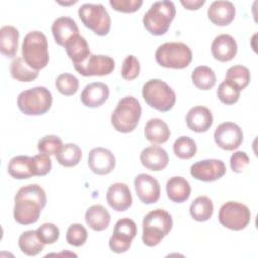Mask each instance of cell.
Wrapping results in <instances>:
<instances>
[{
    "label": "cell",
    "mask_w": 258,
    "mask_h": 258,
    "mask_svg": "<svg viewBox=\"0 0 258 258\" xmlns=\"http://www.w3.org/2000/svg\"><path fill=\"white\" fill-rule=\"evenodd\" d=\"M68 56L73 61L74 66L85 61L91 54L87 40L80 34L72 37L64 45Z\"/></svg>",
    "instance_id": "obj_24"
},
{
    "label": "cell",
    "mask_w": 258,
    "mask_h": 258,
    "mask_svg": "<svg viewBox=\"0 0 258 258\" xmlns=\"http://www.w3.org/2000/svg\"><path fill=\"white\" fill-rule=\"evenodd\" d=\"M62 145V141L58 136L46 135L38 140L37 149L40 153H45L50 156L56 155Z\"/></svg>",
    "instance_id": "obj_39"
},
{
    "label": "cell",
    "mask_w": 258,
    "mask_h": 258,
    "mask_svg": "<svg viewBox=\"0 0 258 258\" xmlns=\"http://www.w3.org/2000/svg\"><path fill=\"white\" fill-rule=\"evenodd\" d=\"M181 5L188 10H198L205 4V0H181Z\"/></svg>",
    "instance_id": "obj_46"
},
{
    "label": "cell",
    "mask_w": 258,
    "mask_h": 258,
    "mask_svg": "<svg viewBox=\"0 0 258 258\" xmlns=\"http://www.w3.org/2000/svg\"><path fill=\"white\" fill-rule=\"evenodd\" d=\"M134 187L139 200L143 204H154L160 198L159 182L150 174H138L134 179Z\"/></svg>",
    "instance_id": "obj_15"
},
{
    "label": "cell",
    "mask_w": 258,
    "mask_h": 258,
    "mask_svg": "<svg viewBox=\"0 0 258 258\" xmlns=\"http://www.w3.org/2000/svg\"><path fill=\"white\" fill-rule=\"evenodd\" d=\"M214 139L220 148L231 151L242 144L243 131L236 123L224 122L216 128Z\"/></svg>",
    "instance_id": "obj_13"
},
{
    "label": "cell",
    "mask_w": 258,
    "mask_h": 258,
    "mask_svg": "<svg viewBox=\"0 0 258 258\" xmlns=\"http://www.w3.org/2000/svg\"><path fill=\"white\" fill-rule=\"evenodd\" d=\"M250 78L249 70L244 66L237 64L228 69L225 80L234 84L240 91H242L249 85Z\"/></svg>",
    "instance_id": "obj_35"
},
{
    "label": "cell",
    "mask_w": 258,
    "mask_h": 258,
    "mask_svg": "<svg viewBox=\"0 0 258 258\" xmlns=\"http://www.w3.org/2000/svg\"><path fill=\"white\" fill-rule=\"evenodd\" d=\"M191 81L194 85L203 91L211 90L216 85L215 72L207 66H199L191 73Z\"/></svg>",
    "instance_id": "obj_32"
},
{
    "label": "cell",
    "mask_w": 258,
    "mask_h": 258,
    "mask_svg": "<svg viewBox=\"0 0 258 258\" xmlns=\"http://www.w3.org/2000/svg\"><path fill=\"white\" fill-rule=\"evenodd\" d=\"M31 171L33 175H46L51 169V159L48 154L39 153L31 157Z\"/></svg>",
    "instance_id": "obj_41"
},
{
    "label": "cell",
    "mask_w": 258,
    "mask_h": 258,
    "mask_svg": "<svg viewBox=\"0 0 258 258\" xmlns=\"http://www.w3.org/2000/svg\"><path fill=\"white\" fill-rule=\"evenodd\" d=\"M67 242L75 247L83 246L88 239V232L82 224H72L67 231Z\"/></svg>",
    "instance_id": "obj_40"
},
{
    "label": "cell",
    "mask_w": 258,
    "mask_h": 258,
    "mask_svg": "<svg viewBox=\"0 0 258 258\" xmlns=\"http://www.w3.org/2000/svg\"><path fill=\"white\" fill-rule=\"evenodd\" d=\"M240 90L229 81H223L217 91V95L219 100L226 105H233L235 104L240 98Z\"/></svg>",
    "instance_id": "obj_37"
},
{
    "label": "cell",
    "mask_w": 258,
    "mask_h": 258,
    "mask_svg": "<svg viewBox=\"0 0 258 258\" xmlns=\"http://www.w3.org/2000/svg\"><path fill=\"white\" fill-rule=\"evenodd\" d=\"M213 56L222 62L232 60L238 50L237 42L233 36L229 34H220L212 42L211 46Z\"/></svg>",
    "instance_id": "obj_18"
},
{
    "label": "cell",
    "mask_w": 258,
    "mask_h": 258,
    "mask_svg": "<svg viewBox=\"0 0 258 258\" xmlns=\"http://www.w3.org/2000/svg\"><path fill=\"white\" fill-rule=\"evenodd\" d=\"M74 67L75 70L84 77L107 76L114 71L115 61L111 56L91 53L85 61Z\"/></svg>",
    "instance_id": "obj_12"
},
{
    "label": "cell",
    "mask_w": 258,
    "mask_h": 258,
    "mask_svg": "<svg viewBox=\"0 0 258 258\" xmlns=\"http://www.w3.org/2000/svg\"><path fill=\"white\" fill-rule=\"evenodd\" d=\"M109 206L117 211L124 212L132 205V195L127 184L116 182L109 186L106 195Z\"/></svg>",
    "instance_id": "obj_17"
},
{
    "label": "cell",
    "mask_w": 258,
    "mask_h": 258,
    "mask_svg": "<svg viewBox=\"0 0 258 258\" xmlns=\"http://www.w3.org/2000/svg\"><path fill=\"white\" fill-rule=\"evenodd\" d=\"M213 114L207 107L195 106L185 116L187 127L197 133L208 131L213 125Z\"/></svg>",
    "instance_id": "obj_19"
},
{
    "label": "cell",
    "mask_w": 258,
    "mask_h": 258,
    "mask_svg": "<svg viewBox=\"0 0 258 258\" xmlns=\"http://www.w3.org/2000/svg\"><path fill=\"white\" fill-rule=\"evenodd\" d=\"M173 152L180 159H189L197 153V144L188 136H180L173 143Z\"/></svg>",
    "instance_id": "obj_36"
},
{
    "label": "cell",
    "mask_w": 258,
    "mask_h": 258,
    "mask_svg": "<svg viewBox=\"0 0 258 258\" xmlns=\"http://www.w3.org/2000/svg\"><path fill=\"white\" fill-rule=\"evenodd\" d=\"M22 58L33 70L45 68L49 60L46 36L38 30L28 32L22 42Z\"/></svg>",
    "instance_id": "obj_3"
},
{
    "label": "cell",
    "mask_w": 258,
    "mask_h": 258,
    "mask_svg": "<svg viewBox=\"0 0 258 258\" xmlns=\"http://www.w3.org/2000/svg\"><path fill=\"white\" fill-rule=\"evenodd\" d=\"M51 31L55 42L58 45L64 47L66 43L72 37L79 34V27L73 18L61 16L53 21L51 25Z\"/></svg>",
    "instance_id": "obj_23"
},
{
    "label": "cell",
    "mask_w": 258,
    "mask_h": 258,
    "mask_svg": "<svg viewBox=\"0 0 258 258\" xmlns=\"http://www.w3.org/2000/svg\"><path fill=\"white\" fill-rule=\"evenodd\" d=\"M144 135L149 142L153 144H162L168 140L170 130L163 120L152 118L147 121L144 127Z\"/></svg>",
    "instance_id": "obj_26"
},
{
    "label": "cell",
    "mask_w": 258,
    "mask_h": 258,
    "mask_svg": "<svg viewBox=\"0 0 258 258\" xmlns=\"http://www.w3.org/2000/svg\"><path fill=\"white\" fill-rule=\"evenodd\" d=\"M10 73L12 78L19 82H32L38 77V71L30 68L22 57H16L12 60Z\"/></svg>",
    "instance_id": "obj_33"
},
{
    "label": "cell",
    "mask_w": 258,
    "mask_h": 258,
    "mask_svg": "<svg viewBox=\"0 0 258 258\" xmlns=\"http://www.w3.org/2000/svg\"><path fill=\"white\" fill-rule=\"evenodd\" d=\"M236 9L230 1H214L208 8V17L218 26L229 25L235 18Z\"/></svg>",
    "instance_id": "obj_22"
},
{
    "label": "cell",
    "mask_w": 258,
    "mask_h": 258,
    "mask_svg": "<svg viewBox=\"0 0 258 258\" xmlns=\"http://www.w3.org/2000/svg\"><path fill=\"white\" fill-rule=\"evenodd\" d=\"M219 222L233 231L245 229L251 220V213L247 206L238 202H227L219 211Z\"/></svg>",
    "instance_id": "obj_10"
},
{
    "label": "cell",
    "mask_w": 258,
    "mask_h": 258,
    "mask_svg": "<svg viewBox=\"0 0 258 258\" xmlns=\"http://www.w3.org/2000/svg\"><path fill=\"white\" fill-rule=\"evenodd\" d=\"M192 58L190 48L182 42H165L155 51L157 63L167 69H184Z\"/></svg>",
    "instance_id": "obj_8"
},
{
    "label": "cell",
    "mask_w": 258,
    "mask_h": 258,
    "mask_svg": "<svg viewBox=\"0 0 258 258\" xmlns=\"http://www.w3.org/2000/svg\"><path fill=\"white\" fill-rule=\"evenodd\" d=\"M226 173V165L220 159H204L190 166V174L196 179L210 182L221 178Z\"/></svg>",
    "instance_id": "obj_14"
},
{
    "label": "cell",
    "mask_w": 258,
    "mask_h": 258,
    "mask_svg": "<svg viewBox=\"0 0 258 258\" xmlns=\"http://www.w3.org/2000/svg\"><path fill=\"white\" fill-rule=\"evenodd\" d=\"M142 108L137 99L127 96L121 99L111 115V124L121 133L132 132L138 125Z\"/></svg>",
    "instance_id": "obj_4"
},
{
    "label": "cell",
    "mask_w": 258,
    "mask_h": 258,
    "mask_svg": "<svg viewBox=\"0 0 258 258\" xmlns=\"http://www.w3.org/2000/svg\"><path fill=\"white\" fill-rule=\"evenodd\" d=\"M140 161L144 167L152 171L163 170L169 161L167 152L159 146H149L140 153Z\"/></svg>",
    "instance_id": "obj_21"
},
{
    "label": "cell",
    "mask_w": 258,
    "mask_h": 258,
    "mask_svg": "<svg viewBox=\"0 0 258 258\" xmlns=\"http://www.w3.org/2000/svg\"><path fill=\"white\" fill-rule=\"evenodd\" d=\"M142 97L147 105L160 112L172 109L176 99L174 91L159 79H152L144 84Z\"/></svg>",
    "instance_id": "obj_7"
},
{
    "label": "cell",
    "mask_w": 258,
    "mask_h": 258,
    "mask_svg": "<svg viewBox=\"0 0 258 258\" xmlns=\"http://www.w3.org/2000/svg\"><path fill=\"white\" fill-rule=\"evenodd\" d=\"M166 194L170 201L183 203L190 196V185L182 176H172L166 182Z\"/></svg>",
    "instance_id": "obj_27"
},
{
    "label": "cell",
    "mask_w": 258,
    "mask_h": 258,
    "mask_svg": "<svg viewBox=\"0 0 258 258\" xmlns=\"http://www.w3.org/2000/svg\"><path fill=\"white\" fill-rule=\"evenodd\" d=\"M142 229L143 243L148 247H154L171 231V215L163 209L153 210L144 217Z\"/></svg>",
    "instance_id": "obj_2"
},
{
    "label": "cell",
    "mask_w": 258,
    "mask_h": 258,
    "mask_svg": "<svg viewBox=\"0 0 258 258\" xmlns=\"http://www.w3.org/2000/svg\"><path fill=\"white\" fill-rule=\"evenodd\" d=\"M175 16V6L171 1L154 2L143 16L145 29L156 36L163 35L169 29Z\"/></svg>",
    "instance_id": "obj_5"
},
{
    "label": "cell",
    "mask_w": 258,
    "mask_h": 258,
    "mask_svg": "<svg viewBox=\"0 0 258 258\" xmlns=\"http://www.w3.org/2000/svg\"><path fill=\"white\" fill-rule=\"evenodd\" d=\"M57 91L64 96H72L79 90V80L72 74H60L55 81Z\"/></svg>",
    "instance_id": "obj_38"
},
{
    "label": "cell",
    "mask_w": 258,
    "mask_h": 258,
    "mask_svg": "<svg viewBox=\"0 0 258 258\" xmlns=\"http://www.w3.org/2000/svg\"><path fill=\"white\" fill-rule=\"evenodd\" d=\"M109 87L101 82H95L87 85L82 94L81 102L89 108H97L102 106L109 98Z\"/></svg>",
    "instance_id": "obj_20"
},
{
    "label": "cell",
    "mask_w": 258,
    "mask_h": 258,
    "mask_svg": "<svg viewBox=\"0 0 258 258\" xmlns=\"http://www.w3.org/2000/svg\"><path fill=\"white\" fill-rule=\"evenodd\" d=\"M85 221L92 230L101 232L107 229L109 226L111 216L108 210L103 206L93 205L86 211Z\"/></svg>",
    "instance_id": "obj_25"
},
{
    "label": "cell",
    "mask_w": 258,
    "mask_h": 258,
    "mask_svg": "<svg viewBox=\"0 0 258 258\" xmlns=\"http://www.w3.org/2000/svg\"><path fill=\"white\" fill-rule=\"evenodd\" d=\"M19 31L11 25H5L0 29V51L7 57H14L18 49Z\"/></svg>",
    "instance_id": "obj_28"
},
{
    "label": "cell",
    "mask_w": 258,
    "mask_h": 258,
    "mask_svg": "<svg viewBox=\"0 0 258 258\" xmlns=\"http://www.w3.org/2000/svg\"><path fill=\"white\" fill-rule=\"evenodd\" d=\"M110 5L113 9L123 13H133L142 5V0H110Z\"/></svg>",
    "instance_id": "obj_44"
},
{
    "label": "cell",
    "mask_w": 258,
    "mask_h": 258,
    "mask_svg": "<svg viewBox=\"0 0 258 258\" xmlns=\"http://www.w3.org/2000/svg\"><path fill=\"white\" fill-rule=\"evenodd\" d=\"M57 162L66 167H72L79 164L82 158L81 148L74 143L62 145L60 150L55 155Z\"/></svg>",
    "instance_id": "obj_34"
},
{
    "label": "cell",
    "mask_w": 258,
    "mask_h": 258,
    "mask_svg": "<svg viewBox=\"0 0 258 258\" xmlns=\"http://www.w3.org/2000/svg\"><path fill=\"white\" fill-rule=\"evenodd\" d=\"M88 164L95 174L105 175L113 171L116 165V159L109 149L96 147L89 152Z\"/></svg>",
    "instance_id": "obj_16"
},
{
    "label": "cell",
    "mask_w": 258,
    "mask_h": 258,
    "mask_svg": "<svg viewBox=\"0 0 258 258\" xmlns=\"http://www.w3.org/2000/svg\"><path fill=\"white\" fill-rule=\"evenodd\" d=\"M45 205L46 195L40 185H24L18 189L14 198V219L21 225L33 224L37 222Z\"/></svg>",
    "instance_id": "obj_1"
},
{
    "label": "cell",
    "mask_w": 258,
    "mask_h": 258,
    "mask_svg": "<svg viewBox=\"0 0 258 258\" xmlns=\"http://www.w3.org/2000/svg\"><path fill=\"white\" fill-rule=\"evenodd\" d=\"M249 156L244 151H236L232 154L230 158L231 169L236 173L242 172L245 169V167L249 164Z\"/></svg>",
    "instance_id": "obj_45"
},
{
    "label": "cell",
    "mask_w": 258,
    "mask_h": 258,
    "mask_svg": "<svg viewBox=\"0 0 258 258\" xmlns=\"http://www.w3.org/2000/svg\"><path fill=\"white\" fill-rule=\"evenodd\" d=\"M31 157L27 155H18L10 159L8 163V173L17 179H25L34 176L31 171Z\"/></svg>",
    "instance_id": "obj_29"
},
{
    "label": "cell",
    "mask_w": 258,
    "mask_h": 258,
    "mask_svg": "<svg viewBox=\"0 0 258 258\" xmlns=\"http://www.w3.org/2000/svg\"><path fill=\"white\" fill-rule=\"evenodd\" d=\"M36 233L42 243L45 244H53L59 238V230L52 223H44L39 226L36 230Z\"/></svg>",
    "instance_id": "obj_43"
},
{
    "label": "cell",
    "mask_w": 258,
    "mask_h": 258,
    "mask_svg": "<svg viewBox=\"0 0 258 258\" xmlns=\"http://www.w3.org/2000/svg\"><path fill=\"white\" fill-rule=\"evenodd\" d=\"M140 63L136 56L130 54L126 56L121 69V76L126 81H132L139 76Z\"/></svg>",
    "instance_id": "obj_42"
},
{
    "label": "cell",
    "mask_w": 258,
    "mask_h": 258,
    "mask_svg": "<svg viewBox=\"0 0 258 258\" xmlns=\"http://www.w3.org/2000/svg\"><path fill=\"white\" fill-rule=\"evenodd\" d=\"M214 213V205L210 198L201 196L196 198L189 207L191 218L198 222H205L211 219Z\"/></svg>",
    "instance_id": "obj_30"
},
{
    "label": "cell",
    "mask_w": 258,
    "mask_h": 258,
    "mask_svg": "<svg viewBox=\"0 0 258 258\" xmlns=\"http://www.w3.org/2000/svg\"><path fill=\"white\" fill-rule=\"evenodd\" d=\"M52 105V96L45 87H34L21 92L17 97L18 109L28 116L43 115Z\"/></svg>",
    "instance_id": "obj_6"
},
{
    "label": "cell",
    "mask_w": 258,
    "mask_h": 258,
    "mask_svg": "<svg viewBox=\"0 0 258 258\" xmlns=\"http://www.w3.org/2000/svg\"><path fill=\"white\" fill-rule=\"evenodd\" d=\"M18 246L25 255L35 256L43 250L44 244L39 239L36 231L29 230L20 235L18 239Z\"/></svg>",
    "instance_id": "obj_31"
},
{
    "label": "cell",
    "mask_w": 258,
    "mask_h": 258,
    "mask_svg": "<svg viewBox=\"0 0 258 258\" xmlns=\"http://www.w3.org/2000/svg\"><path fill=\"white\" fill-rule=\"evenodd\" d=\"M79 17L83 24L94 31L95 34L107 35L111 28V18L102 4L85 3L78 10Z\"/></svg>",
    "instance_id": "obj_9"
},
{
    "label": "cell",
    "mask_w": 258,
    "mask_h": 258,
    "mask_svg": "<svg viewBox=\"0 0 258 258\" xmlns=\"http://www.w3.org/2000/svg\"><path fill=\"white\" fill-rule=\"evenodd\" d=\"M137 234L135 222L129 218H122L115 224L113 235L109 239L110 249L118 254L129 250L132 240Z\"/></svg>",
    "instance_id": "obj_11"
}]
</instances>
